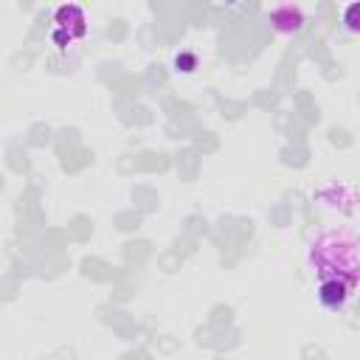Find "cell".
<instances>
[{
    "mask_svg": "<svg viewBox=\"0 0 360 360\" xmlns=\"http://www.w3.org/2000/svg\"><path fill=\"white\" fill-rule=\"evenodd\" d=\"M309 262L321 278L357 284V239L349 231H326L309 248Z\"/></svg>",
    "mask_w": 360,
    "mask_h": 360,
    "instance_id": "6da1fadb",
    "label": "cell"
},
{
    "mask_svg": "<svg viewBox=\"0 0 360 360\" xmlns=\"http://www.w3.org/2000/svg\"><path fill=\"white\" fill-rule=\"evenodd\" d=\"M84 34H87V17H84L82 6L68 3V6H59L53 11V42L59 48L82 39Z\"/></svg>",
    "mask_w": 360,
    "mask_h": 360,
    "instance_id": "7a4b0ae2",
    "label": "cell"
},
{
    "mask_svg": "<svg viewBox=\"0 0 360 360\" xmlns=\"http://www.w3.org/2000/svg\"><path fill=\"white\" fill-rule=\"evenodd\" d=\"M270 25L284 34V37H292L304 28V8L295 6V3H278L270 8Z\"/></svg>",
    "mask_w": 360,
    "mask_h": 360,
    "instance_id": "3957f363",
    "label": "cell"
},
{
    "mask_svg": "<svg viewBox=\"0 0 360 360\" xmlns=\"http://www.w3.org/2000/svg\"><path fill=\"white\" fill-rule=\"evenodd\" d=\"M352 284L343 281V278H321V287H318V298L326 309H340L349 298H352Z\"/></svg>",
    "mask_w": 360,
    "mask_h": 360,
    "instance_id": "277c9868",
    "label": "cell"
},
{
    "mask_svg": "<svg viewBox=\"0 0 360 360\" xmlns=\"http://www.w3.org/2000/svg\"><path fill=\"white\" fill-rule=\"evenodd\" d=\"M357 11H360V6H357V3H352V6L346 8V25H349L352 31L357 28V22H354V14H357Z\"/></svg>",
    "mask_w": 360,
    "mask_h": 360,
    "instance_id": "5b68a950",
    "label": "cell"
}]
</instances>
